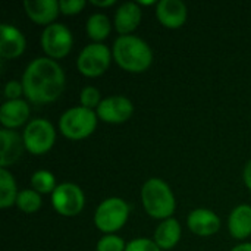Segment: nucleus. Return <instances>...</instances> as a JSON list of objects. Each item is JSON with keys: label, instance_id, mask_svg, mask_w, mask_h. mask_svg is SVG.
Masks as SVG:
<instances>
[{"label": "nucleus", "instance_id": "nucleus-1", "mask_svg": "<svg viewBox=\"0 0 251 251\" xmlns=\"http://www.w3.org/2000/svg\"><path fill=\"white\" fill-rule=\"evenodd\" d=\"M21 82L29 101L35 104L51 103L65 90V72L56 60L37 57L26 66Z\"/></svg>", "mask_w": 251, "mask_h": 251}, {"label": "nucleus", "instance_id": "nucleus-2", "mask_svg": "<svg viewBox=\"0 0 251 251\" xmlns=\"http://www.w3.org/2000/svg\"><path fill=\"white\" fill-rule=\"evenodd\" d=\"M112 54L122 69L132 74L147 71L153 62V51L150 46L135 35L118 37L113 43Z\"/></svg>", "mask_w": 251, "mask_h": 251}, {"label": "nucleus", "instance_id": "nucleus-3", "mask_svg": "<svg viewBox=\"0 0 251 251\" xmlns=\"http://www.w3.org/2000/svg\"><path fill=\"white\" fill-rule=\"evenodd\" d=\"M141 201L146 212L154 219H169L175 212V197L169 185L159 179L151 178L146 181L141 188Z\"/></svg>", "mask_w": 251, "mask_h": 251}, {"label": "nucleus", "instance_id": "nucleus-4", "mask_svg": "<svg viewBox=\"0 0 251 251\" xmlns=\"http://www.w3.org/2000/svg\"><path fill=\"white\" fill-rule=\"evenodd\" d=\"M97 126V113L82 106L66 110L59 121L60 132L69 140H82L90 137Z\"/></svg>", "mask_w": 251, "mask_h": 251}, {"label": "nucleus", "instance_id": "nucleus-5", "mask_svg": "<svg viewBox=\"0 0 251 251\" xmlns=\"http://www.w3.org/2000/svg\"><path fill=\"white\" fill-rule=\"evenodd\" d=\"M129 218V206L119 197H110L100 203L94 213L96 226L104 234H113L119 231Z\"/></svg>", "mask_w": 251, "mask_h": 251}, {"label": "nucleus", "instance_id": "nucleus-6", "mask_svg": "<svg viewBox=\"0 0 251 251\" xmlns=\"http://www.w3.org/2000/svg\"><path fill=\"white\" fill-rule=\"evenodd\" d=\"M56 140V131L53 125L46 119H32L24 131V144L25 149L35 156L47 153Z\"/></svg>", "mask_w": 251, "mask_h": 251}, {"label": "nucleus", "instance_id": "nucleus-7", "mask_svg": "<svg viewBox=\"0 0 251 251\" xmlns=\"http://www.w3.org/2000/svg\"><path fill=\"white\" fill-rule=\"evenodd\" d=\"M112 56L113 54L104 44L91 43L87 47H84V50L79 53L76 68L82 75L88 78H96L107 71Z\"/></svg>", "mask_w": 251, "mask_h": 251}, {"label": "nucleus", "instance_id": "nucleus-8", "mask_svg": "<svg viewBox=\"0 0 251 251\" xmlns=\"http://www.w3.org/2000/svg\"><path fill=\"white\" fill-rule=\"evenodd\" d=\"M72 32L63 24H51L41 34V47L50 59H62L72 49Z\"/></svg>", "mask_w": 251, "mask_h": 251}, {"label": "nucleus", "instance_id": "nucleus-9", "mask_svg": "<svg viewBox=\"0 0 251 251\" xmlns=\"http://www.w3.org/2000/svg\"><path fill=\"white\" fill-rule=\"evenodd\" d=\"M51 204L62 216H76L82 212L85 197L82 190L72 182H63L56 187L51 194Z\"/></svg>", "mask_w": 251, "mask_h": 251}, {"label": "nucleus", "instance_id": "nucleus-10", "mask_svg": "<svg viewBox=\"0 0 251 251\" xmlns=\"http://www.w3.org/2000/svg\"><path fill=\"white\" fill-rule=\"evenodd\" d=\"M134 113L132 101L124 96H112L104 100L97 107V118L107 124H124Z\"/></svg>", "mask_w": 251, "mask_h": 251}, {"label": "nucleus", "instance_id": "nucleus-11", "mask_svg": "<svg viewBox=\"0 0 251 251\" xmlns=\"http://www.w3.org/2000/svg\"><path fill=\"white\" fill-rule=\"evenodd\" d=\"M156 15L163 26L176 29L185 24L188 10L181 0H160L156 7Z\"/></svg>", "mask_w": 251, "mask_h": 251}, {"label": "nucleus", "instance_id": "nucleus-12", "mask_svg": "<svg viewBox=\"0 0 251 251\" xmlns=\"http://www.w3.org/2000/svg\"><path fill=\"white\" fill-rule=\"evenodd\" d=\"M26 41L24 34L13 25H0V56L3 59H16L25 50Z\"/></svg>", "mask_w": 251, "mask_h": 251}, {"label": "nucleus", "instance_id": "nucleus-13", "mask_svg": "<svg viewBox=\"0 0 251 251\" xmlns=\"http://www.w3.org/2000/svg\"><path fill=\"white\" fill-rule=\"evenodd\" d=\"M188 228L193 234L200 237H210L221 229L219 216L209 209H196L187 218Z\"/></svg>", "mask_w": 251, "mask_h": 251}, {"label": "nucleus", "instance_id": "nucleus-14", "mask_svg": "<svg viewBox=\"0 0 251 251\" xmlns=\"http://www.w3.org/2000/svg\"><path fill=\"white\" fill-rule=\"evenodd\" d=\"M24 9L32 22L47 26L53 24L60 10L56 0H25Z\"/></svg>", "mask_w": 251, "mask_h": 251}, {"label": "nucleus", "instance_id": "nucleus-15", "mask_svg": "<svg viewBox=\"0 0 251 251\" xmlns=\"http://www.w3.org/2000/svg\"><path fill=\"white\" fill-rule=\"evenodd\" d=\"M0 143H1L0 166L1 169H6L7 166H12L15 162H18L25 144H24V138H21L12 129L0 131Z\"/></svg>", "mask_w": 251, "mask_h": 251}, {"label": "nucleus", "instance_id": "nucleus-16", "mask_svg": "<svg viewBox=\"0 0 251 251\" xmlns=\"http://www.w3.org/2000/svg\"><path fill=\"white\" fill-rule=\"evenodd\" d=\"M29 118V107L24 100H7L0 107V122L6 129L22 126Z\"/></svg>", "mask_w": 251, "mask_h": 251}, {"label": "nucleus", "instance_id": "nucleus-17", "mask_svg": "<svg viewBox=\"0 0 251 251\" xmlns=\"http://www.w3.org/2000/svg\"><path fill=\"white\" fill-rule=\"evenodd\" d=\"M141 22V9L138 3L126 1L115 13V28L121 35H129Z\"/></svg>", "mask_w": 251, "mask_h": 251}, {"label": "nucleus", "instance_id": "nucleus-18", "mask_svg": "<svg viewBox=\"0 0 251 251\" xmlns=\"http://www.w3.org/2000/svg\"><path fill=\"white\" fill-rule=\"evenodd\" d=\"M229 232L237 240H244L251 235V206L241 204L235 207L228 221Z\"/></svg>", "mask_w": 251, "mask_h": 251}, {"label": "nucleus", "instance_id": "nucleus-19", "mask_svg": "<svg viewBox=\"0 0 251 251\" xmlns=\"http://www.w3.org/2000/svg\"><path fill=\"white\" fill-rule=\"evenodd\" d=\"M181 238V225L176 219H165L154 232V243L162 250H171L174 249Z\"/></svg>", "mask_w": 251, "mask_h": 251}, {"label": "nucleus", "instance_id": "nucleus-20", "mask_svg": "<svg viewBox=\"0 0 251 251\" xmlns=\"http://www.w3.org/2000/svg\"><path fill=\"white\" fill-rule=\"evenodd\" d=\"M87 34L91 40H94V43H100L104 38L109 37L110 29H112V24L109 21V18L103 13H93L85 25Z\"/></svg>", "mask_w": 251, "mask_h": 251}, {"label": "nucleus", "instance_id": "nucleus-21", "mask_svg": "<svg viewBox=\"0 0 251 251\" xmlns=\"http://www.w3.org/2000/svg\"><path fill=\"white\" fill-rule=\"evenodd\" d=\"M18 194L12 174L7 169H0V207L7 209L12 204H16Z\"/></svg>", "mask_w": 251, "mask_h": 251}, {"label": "nucleus", "instance_id": "nucleus-22", "mask_svg": "<svg viewBox=\"0 0 251 251\" xmlns=\"http://www.w3.org/2000/svg\"><path fill=\"white\" fill-rule=\"evenodd\" d=\"M31 187L38 194H49L56 190V178L49 171H37L31 176Z\"/></svg>", "mask_w": 251, "mask_h": 251}, {"label": "nucleus", "instance_id": "nucleus-23", "mask_svg": "<svg viewBox=\"0 0 251 251\" xmlns=\"http://www.w3.org/2000/svg\"><path fill=\"white\" fill-rule=\"evenodd\" d=\"M16 206L24 213H28V215L35 213L41 207V197L35 190H22L18 194Z\"/></svg>", "mask_w": 251, "mask_h": 251}, {"label": "nucleus", "instance_id": "nucleus-24", "mask_svg": "<svg viewBox=\"0 0 251 251\" xmlns=\"http://www.w3.org/2000/svg\"><path fill=\"white\" fill-rule=\"evenodd\" d=\"M79 101H81V106L85 109H90V110H93L94 107L97 109L99 104L101 103L100 91L96 87L88 85V87L82 88V91L79 94Z\"/></svg>", "mask_w": 251, "mask_h": 251}, {"label": "nucleus", "instance_id": "nucleus-25", "mask_svg": "<svg viewBox=\"0 0 251 251\" xmlns=\"http://www.w3.org/2000/svg\"><path fill=\"white\" fill-rule=\"evenodd\" d=\"M126 244L118 235H104L97 243V251H125Z\"/></svg>", "mask_w": 251, "mask_h": 251}, {"label": "nucleus", "instance_id": "nucleus-26", "mask_svg": "<svg viewBox=\"0 0 251 251\" xmlns=\"http://www.w3.org/2000/svg\"><path fill=\"white\" fill-rule=\"evenodd\" d=\"M125 251H162V249L149 238H137L126 244Z\"/></svg>", "mask_w": 251, "mask_h": 251}, {"label": "nucleus", "instance_id": "nucleus-27", "mask_svg": "<svg viewBox=\"0 0 251 251\" xmlns=\"http://www.w3.org/2000/svg\"><path fill=\"white\" fill-rule=\"evenodd\" d=\"M59 7L63 15H76L85 7V1L84 0H60Z\"/></svg>", "mask_w": 251, "mask_h": 251}, {"label": "nucleus", "instance_id": "nucleus-28", "mask_svg": "<svg viewBox=\"0 0 251 251\" xmlns=\"http://www.w3.org/2000/svg\"><path fill=\"white\" fill-rule=\"evenodd\" d=\"M24 93V85L19 81H9L4 87V96L7 100H19Z\"/></svg>", "mask_w": 251, "mask_h": 251}, {"label": "nucleus", "instance_id": "nucleus-29", "mask_svg": "<svg viewBox=\"0 0 251 251\" xmlns=\"http://www.w3.org/2000/svg\"><path fill=\"white\" fill-rule=\"evenodd\" d=\"M244 182H246V185H247V188L251 191V160L247 163V166H246V169H244Z\"/></svg>", "mask_w": 251, "mask_h": 251}, {"label": "nucleus", "instance_id": "nucleus-30", "mask_svg": "<svg viewBox=\"0 0 251 251\" xmlns=\"http://www.w3.org/2000/svg\"><path fill=\"white\" fill-rule=\"evenodd\" d=\"M93 6H99V7H107V6H113L115 4V0H91L90 1Z\"/></svg>", "mask_w": 251, "mask_h": 251}, {"label": "nucleus", "instance_id": "nucleus-31", "mask_svg": "<svg viewBox=\"0 0 251 251\" xmlns=\"http://www.w3.org/2000/svg\"><path fill=\"white\" fill-rule=\"evenodd\" d=\"M231 251H251V243H246V244H240L235 249H232Z\"/></svg>", "mask_w": 251, "mask_h": 251}]
</instances>
